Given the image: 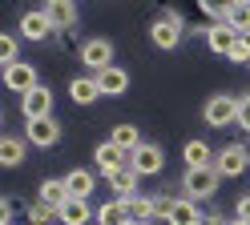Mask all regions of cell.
Here are the masks:
<instances>
[{
  "instance_id": "1",
  "label": "cell",
  "mask_w": 250,
  "mask_h": 225,
  "mask_svg": "<svg viewBox=\"0 0 250 225\" xmlns=\"http://www.w3.org/2000/svg\"><path fill=\"white\" fill-rule=\"evenodd\" d=\"M202 121L210 129H226V125H238V96L230 93H214L206 105H202Z\"/></svg>"
},
{
  "instance_id": "2",
  "label": "cell",
  "mask_w": 250,
  "mask_h": 225,
  "mask_svg": "<svg viewBox=\"0 0 250 225\" xmlns=\"http://www.w3.org/2000/svg\"><path fill=\"white\" fill-rule=\"evenodd\" d=\"M182 32H186V24H182V12H174V8H166L158 20L149 24V40L158 44V48H178V40H182Z\"/></svg>"
},
{
  "instance_id": "3",
  "label": "cell",
  "mask_w": 250,
  "mask_h": 225,
  "mask_svg": "<svg viewBox=\"0 0 250 225\" xmlns=\"http://www.w3.org/2000/svg\"><path fill=\"white\" fill-rule=\"evenodd\" d=\"M218 169L210 165V169H186V177H182V189H186V197L190 201H210L214 193H218Z\"/></svg>"
},
{
  "instance_id": "4",
  "label": "cell",
  "mask_w": 250,
  "mask_h": 225,
  "mask_svg": "<svg viewBox=\"0 0 250 225\" xmlns=\"http://www.w3.org/2000/svg\"><path fill=\"white\" fill-rule=\"evenodd\" d=\"M81 64L85 69H93V76L105 73V69H113V44H109L105 37H93L81 44Z\"/></svg>"
},
{
  "instance_id": "5",
  "label": "cell",
  "mask_w": 250,
  "mask_h": 225,
  "mask_svg": "<svg viewBox=\"0 0 250 225\" xmlns=\"http://www.w3.org/2000/svg\"><path fill=\"white\" fill-rule=\"evenodd\" d=\"M218 177H238L250 169V149L246 145H226V149H218V161H214Z\"/></svg>"
},
{
  "instance_id": "6",
  "label": "cell",
  "mask_w": 250,
  "mask_h": 225,
  "mask_svg": "<svg viewBox=\"0 0 250 225\" xmlns=\"http://www.w3.org/2000/svg\"><path fill=\"white\" fill-rule=\"evenodd\" d=\"M41 85V80H37V69H33V64H28V60H17V64H8V69H4V89L8 93H33Z\"/></svg>"
},
{
  "instance_id": "7",
  "label": "cell",
  "mask_w": 250,
  "mask_h": 225,
  "mask_svg": "<svg viewBox=\"0 0 250 225\" xmlns=\"http://www.w3.org/2000/svg\"><path fill=\"white\" fill-rule=\"evenodd\" d=\"M21 112H24V121H44V117H53V93L37 85L33 93H24L21 96Z\"/></svg>"
},
{
  "instance_id": "8",
  "label": "cell",
  "mask_w": 250,
  "mask_h": 225,
  "mask_svg": "<svg viewBox=\"0 0 250 225\" xmlns=\"http://www.w3.org/2000/svg\"><path fill=\"white\" fill-rule=\"evenodd\" d=\"M129 165L137 169V177H158V173L166 169V153H162L153 141H146L142 149H137V153L129 157Z\"/></svg>"
},
{
  "instance_id": "9",
  "label": "cell",
  "mask_w": 250,
  "mask_h": 225,
  "mask_svg": "<svg viewBox=\"0 0 250 225\" xmlns=\"http://www.w3.org/2000/svg\"><path fill=\"white\" fill-rule=\"evenodd\" d=\"M238 37H242V32L230 28L226 20H222V24H210V28H206V48L218 53V56H230L234 48H238Z\"/></svg>"
},
{
  "instance_id": "10",
  "label": "cell",
  "mask_w": 250,
  "mask_h": 225,
  "mask_svg": "<svg viewBox=\"0 0 250 225\" xmlns=\"http://www.w3.org/2000/svg\"><path fill=\"white\" fill-rule=\"evenodd\" d=\"M24 141L28 145H37V149H49V145L61 141V125L53 117H44V121H28L24 125Z\"/></svg>"
},
{
  "instance_id": "11",
  "label": "cell",
  "mask_w": 250,
  "mask_h": 225,
  "mask_svg": "<svg viewBox=\"0 0 250 225\" xmlns=\"http://www.w3.org/2000/svg\"><path fill=\"white\" fill-rule=\"evenodd\" d=\"M53 32H57V28L49 24L44 8H41V12L33 8V12H24V16H21V37H24V40H49Z\"/></svg>"
},
{
  "instance_id": "12",
  "label": "cell",
  "mask_w": 250,
  "mask_h": 225,
  "mask_svg": "<svg viewBox=\"0 0 250 225\" xmlns=\"http://www.w3.org/2000/svg\"><path fill=\"white\" fill-rule=\"evenodd\" d=\"M93 157H97V169H101L105 177L129 165V153H121V149H117L113 141H101V145H97V153H93Z\"/></svg>"
},
{
  "instance_id": "13",
  "label": "cell",
  "mask_w": 250,
  "mask_h": 225,
  "mask_svg": "<svg viewBox=\"0 0 250 225\" xmlns=\"http://www.w3.org/2000/svg\"><path fill=\"white\" fill-rule=\"evenodd\" d=\"M44 16H49V24L57 32H69L77 24V8L69 4V0H49V4H44Z\"/></svg>"
},
{
  "instance_id": "14",
  "label": "cell",
  "mask_w": 250,
  "mask_h": 225,
  "mask_svg": "<svg viewBox=\"0 0 250 225\" xmlns=\"http://www.w3.org/2000/svg\"><path fill=\"white\" fill-rule=\"evenodd\" d=\"M182 157H186V169H210L214 161H218V153L210 149L206 141H186Z\"/></svg>"
},
{
  "instance_id": "15",
  "label": "cell",
  "mask_w": 250,
  "mask_h": 225,
  "mask_svg": "<svg viewBox=\"0 0 250 225\" xmlns=\"http://www.w3.org/2000/svg\"><path fill=\"white\" fill-rule=\"evenodd\" d=\"M69 96H73V105H93V101L105 96V93H101V85H97V76H73V80H69Z\"/></svg>"
},
{
  "instance_id": "16",
  "label": "cell",
  "mask_w": 250,
  "mask_h": 225,
  "mask_svg": "<svg viewBox=\"0 0 250 225\" xmlns=\"http://www.w3.org/2000/svg\"><path fill=\"white\" fill-rule=\"evenodd\" d=\"M41 205H49V209H65V201H69V189H65V177H49V181H41V197H37Z\"/></svg>"
},
{
  "instance_id": "17",
  "label": "cell",
  "mask_w": 250,
  "mask_h": 225,
  "mask_svg": "<svg viewBox=\"0 0 250 225\" xmlns=\"http://www.w3.org/2000/svg\"><path fill=\"white\" fill-rule=\"evenodd\" d=\"M137 181H142V177H137L133 165H125V169H117V173H109V185H113V193H117L121 201L137 197Z\"/></svg>"
},
{
  "instance_id": "18",
  "label": "cell",
  "mask_w": 250,
  "mask_h": 225,
  "mask_svg": "<svg viewBox=\"0 0 250 225\" xmlns=\"http://www.w3.org/2000/svg\"><path fill=\"white\" fill-rule=\"evenodd\" d=\"M97 85H101V93H105V96H121L125 89H129V73H125L121 64H113V69L97 73Z\"/></svg>"
},
{
  "instance_id": "19",
  "label": "cell",
  "mask_w": 250,
  "mask_h": 225,
  "mask_svg": "<svg viewBox=\"0 0 250 225\" xmlns=\"http://www.w3.org/2000/svg\"><path fill=\"white\" fill-rule=\"evenodd\" d=\"M65 189H69L73 201H89V193H93V173H89V169H69V173H65Z\"/></svg>"
},
{
  "instance_id": "20",
  "label": "cell",
  "mask_w": 250,
  "mask_h": 225,
  "mask_svg": "<svg viewBox=\"0 0 250 225\" xmlns=\"http://www.w3.org/2000/svg\"><path fill=\"white\" fill-rule=\"evenodd\" d=\"M109 141H113L121 153H129V157H133V153H137V149L146 145V141H142V133H137V125H113V133H109Z\"/></svg>"
},
{
  "instance_id": "21",
  "label": "cell",
  "mask_w": 250,
  "mask_h": 225,
  "mask_svg": "<svg viewBox=\"0 0 250 225\" xmlns=\"http://www.w3.org/2000/svg\"><path fill=\"white\" fill-rule=\"evenodd\" d=\"M202 213H198V201L190 197H174V209H169V225H198Z\"/></svg>"
},
{
  "instance_id": "22",
  "label": "cell",
  "mask_w": 250,
  "mask_h": 225,
  "mask_svg": "<svg viewBox=\"0 0 250 225\" xmlns=\"http://www.w3.org/2000/svg\"><path fill=\"white\" fill-rule=\"evenodd\" d=\"M24 145H28V141H21V137H4V141H0V165H4V169H17L21 161H24Z\"/></svg>"
},
{
  "instance_id": "23",
  "label": "cell",
  "mask_w": 250,
  "mask_h": 225,
  "mask_svg": "<svg viewBox=\"0 0 250 225\" xmlns=\"http://www.w3.org/2000/svg\"><path fill=\"white\" fill-rule=\"evenodd\" d=\"M97 225H129V213H125V201L113 197L97 209Z\"/></svg>"
},
{
  "instance_id": "24",
  "label": "cell",
  "mask_w": 250,
  "mask_h": 225,
  "mask_svg": "<svg viewBox=\"0 0 250 225\" xmlns=\"http://www.w3.org/2000/svg\"><path fill=\"white\" fill-rule=\"evenodd\" d=\"M93 217V209H89V201H65V209H61V225H85Z\"/></svg>"
},
{
  "instance_id": "25",
  "label": "cell",
  "mask_w": 250,
  "mask_h": 225,
  "mask_svg": "<svg viewBox=\"0 0 250 225\" xmlns=\"http://www.w3.org/2000/svg\"><path fill=\"white\" fill-rule=\"evenodd\" d=\"M226 24L238 28V32H250V0H234V4H226Z\"/></svg>"
},
{
  "instance_id": "26",
  "label": "cell",
  "mask_w": 250,
  "mask_h": 225,
  "mask_svg": "<svg viewBox=\"0 0 250 225\" xmlns=\"http://www.w3.org/2000/svg\"><path fill=\"white\" fill-rule=\"evenodd\" d=\"M125 213H129V221H153V197H129L125 201Z\"/></svg>"
},
{
  "instance_id": "27",
  "label": "cell",
  "mask_w": 250,
  "mask_h": 225,
  "mask_svg": "<svg viewBox=\"0 0 250 225\" xmlns=\"http://www.w3.org/2000/svg\"><path fill=\"white\" fill-rule=\"evenodd\" d=\"M28 221H33V225H49V221H61V213L49 209V205H41V201H33V205H28Z\"/></svg>"
},
{
  "instance_id": "28",
  "label": "cell",
  "mask_w": 250,
  "mask_h": 225,
  "mask_svg": "<svg viewBox=\"0 0 250 225\" xmlns=\"http://www.w3.org/2000/svg\"><path fill=\"white\" fill-rule=\"evenodd\" d=\"M17 37H8V32H4V37H0V60H4V69H8V64H17Z\"/></svg>"
},
{
  "instance_id": "29",
  "label": "cell",
  "mask_w": 250,
  "mask_h": 225,
  "mask_svg": "<svg viewBox=\"0 0 250 225\" xmlns=\"http://www.w3.org/2000/svg\"><path fill=\"white\" fill-rule=\"evenodd\" d=\"M169 209H174V197H169V193L153 197V221H169Z\"/></svg>"
},
{
  "instance_id": "30",
  "label": "cell",
  "mask_w": 250,
  "mask_h": 225,
  "mask_svg": "<svg viewBox=\"0 0 250 225\" xmlns=\"http://www.w3.org/2000/svg\"><path fill=\"white\" fill-rule=\"evenodd\" d=\"M230 60H238V64H250V32H242V37H238V48L230 53Z\"/></svg>"
},
{
  "instance_id": "31",
  "label": "cell",
  "mask_w": 250,
  "mask_h": 225,
  "mask_svg": "<svg viewBox=\"0 0 250 225\" xmlns=\"http://www.w3.org/2000/svg\"><path fill=\"white\" fill-rule=\"evenodd\" d=\"M238 125H242V129H250V93H246V96H238Z\"/></svg>"
},
{
  "instance_id": "32",
  "label": "cell",
  "mask_w": 250,
  "mask_h": 225,
  "mask_svg": "<svg viewBox=\"0 0 250 225\" xmlns=\"http://www.w3.org/2000/svg\"><path fill=\"white\" fill-rule=\"evenodd\" d=\"M234 217L250 221V193H246V197H238V205H234Z\"/></svg>"
},
{
  "instance_id": "33",
  "label": "cell",
  "mask_w": 250,
  "mask_h": 225,
  "mask_svg": "<svg viewBox=\"0 0 250 225\" xmlns=\"http://www.w3.org/2000/svg\"><path fill=\"white\" fill-rule=\"evenodd\" d=\"M230 225H250V221H242V217H234V221H230Z\"/></svg>"
},
{
  "instance_id": "34",
  "label": "cell",
  "mask_w": 250,
  "mask_h": 225,
  "mask_svg": "<svg viewBox=\"0 0 250 225\" xmlns=\"http://www.w3.org/2000/svg\"><path fill=\"white\" fill-rule=\"evenodd\" d=\"M0 225H12V221H0Z\"/></svg>"
},
{
  "instance_id": "35",
  "label": "cell",
  "mask_w": 250,
  "mask_h": 225,
  "mask_svg": "<svg viewBox=\"0 0 250 225\" xmlns=\"http://www.w3.org/2000/svg\"><path fill=\"white\" fill-rule=\"evenodd\" d=\"M198 225H206V221H198Z\"/></svg>"
}]
</instances>
